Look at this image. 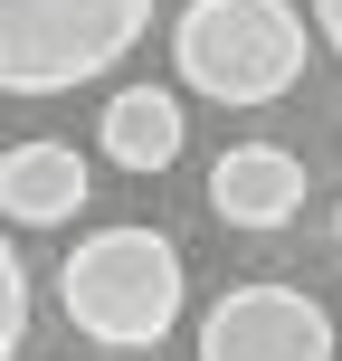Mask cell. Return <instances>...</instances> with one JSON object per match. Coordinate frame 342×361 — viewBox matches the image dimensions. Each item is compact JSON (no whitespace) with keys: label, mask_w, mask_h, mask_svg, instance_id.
I'll return each mask as SVG.
<instances>
[{"label":"cell","mask_w":342,"mask_h":361,"mask_svg":"<svg viewBox=\"0 0 342 361\" xmlns=\"http://www.w3.org/2000/svg\"><path fill=\"white\" fill-rule=\"evenodd\" d=\"M181 295H190V276H181V247L162 228H95L57 267L67 324L86 343H105V352H152L181 324Z\"/></svg>","instance_id":"6da1fadb"},{"label":"cell","mask_w":342,"mask_h":361,"mask_svg":"<svg viewBox=\"0 0 342 361\" xmlns=\"http://www.w3.org/2000/svg\"><path fill=\"white\" fill-rule=\"evenodd\" d=\"M171 67L209 105H276L305 76V19L295 0H190L171 19Z\"/></svg>","instance_id":"7a4b0ae2"},{"label":"cell","mask_w":342,"mask_h":361,"mask_svg":"<svg viewBox=\"0 0 342 361\" xmlns=\"http://www.w3.org/2000/svg\"><path fill=\"white\" fill-rule=\"evenodd\" d=\"M152 29V0H0V95H67L124 67Z\"/></svg>","instance_id":"3957f363"},{"label":"cell","mask_w":342,"mask_h":361,"mask_svg":"<svg viewBox=\"0 0 342 361\" xmlns=\"http://www.w3.org/2000/svg\"><path fill=\"white\" fill-rule=\"evenodd\" d=\"M333 314L295 286H228L200 314V361H333Z\"/></svg>","instance_id":"277c9868"},{"label":"cell","mask_w":342,"mask_h":361,"mask_svg":"<svg viewBox=\"0 0 342 361\" xmlns=\"http://www.w3.org/2000/svg\"><path fill=\"white\" fill-rule=\"evenodd\" d=\"M209 209L219 228H286L295 209H305V162H295L286 143H228L209 162Z\"/></svg>","instance_id":"5b68a950"},{"label":"cell","mask_w":342,"mask_h":361,"mask_svg":"<svg viewBox=\"0 0 342 361\" xmlns=\"http://www.w3.org/2000/svg\"><path fill=\"white\" fill-rule=\"evenodd\" d=\"M86 200H95V171H86L76 143H10L0 152V219H19V228H67Z\"/></svg>","instance_id":"8992f818"},{"label":"cell","mask_w":342,"mask_h":361,"mask_svg":"<svg viewBox=\"0 0 342 361\" xmlns=\"http://www.w3.org/2000/svg\"><path fill=\"white\" fill-rule=\"evenodd\" d=\"M95 143H105V162H124V171H171L181 143H190V114H181L171 86H124L105 105V124H95Z\"/></svg>","instance_id":"52a82bcc"},{"label":"cell","mask_w":342,"mask_h":361,"mask_svg":"<svg viewBox=\"0 0 342 361\" xmlns=\"http://www.w3.org/2000/svg\"><path fill=\"white\" fill-rule=\"evenodd\" d=\"M19 343H29V267L0 238V361H19Z\"/></svg>","instance_id":"ba28073f"},{"label":"cell","mask_w":342,"mask_h":361,"mask_svg":"<svg viewBox=\"0 0 342 361\" xmlns=\"http://www.w3.org/2000/svg\"><path fill=\"white\" fill-rule=\"evenodd\" d=\"M314 38H324V48L342 57V0H314Z\"/></svg>","instance_id":"9c48e42d"},{"label":"cell","mask_w":342,"mask_h":361,"mask_svg":"<svg viewBox=\"0 0 342 361\" xmlns=\"http://www.w3.org/2000/svg\"><path fill=\"white\" fill-rule=\"evenodd\" d=\"M333 238H342V209H333Z\"/></svg>","instance_id":"30bf717a"}]
</instances>
